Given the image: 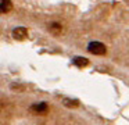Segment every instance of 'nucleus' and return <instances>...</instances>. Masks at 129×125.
Segmentation results:
<instances>
[{
    "mask_svg": "<svg viewBox=\"0 0 129 125\" xmlns=\"http://www.w3.org/2000/svg\"><path fill=\"white\" fill-rule=\"evenodd\" d=\"M87 52L94 54V56H104L107 53V47L104 46V43H101V42L93 40L87 44Z\"/></svg>",
    "mask_w": 129,
    "mask_h": 125,
    "instance_id": "1",
    "label": "nucleus"
},
{
    "mask_svg": "<svg viewBox=\"0 0 129 125\" xmlns=\"http://www.w3.org/2000/svg\"><path fill=\"white\" fill-rule=\"evenodd\" d=\"M29 110L34 114H38V115H45V114L49 113V104L45 102H40V103H36V104L31 106Z\"/></svg>",
    "mask_w": 129,
    "mask_h": 125,
    "instance_id": "2",
    "label": "nucleus"
},
{
    "mask_svg": "<svg viewBox=\"0 0 129 125\" xmlns=\"http://www.w3.org/2000/svg\"><path fill=\"white\" fill-rule=\"evenodd\" d=\"M11 35L15 40H24V39L28 38V29L25 27H17L13 29Z\"/></svg>",
    "mask_w": 129,
    "mask_h": 125,
    "instance_id": "3",
    "label": "nucleus"
},
{
    "mask_svg": "<svg viewBox=\"0 0 129 125\" xmlns=\"http://www.w3.org/2000/svg\"><path fill=\"white\" fill-rule=\"evenodd\" d=\"M13 10L11 0H0V14H7Z\"/></svg>",
    "mask_w": 129,
    "mask_h": 125,
    "instance_id": "4",
    "label": "nucleus"
},
{
    "mask_svg": "<svg viewBox=\"0 0 129 125\" xmlns=\"http://www.w3.org/2000/svg\"><path fill=\"white\" fill-rule=\"evenodd\" d=\"M72 63H74V65L79 67V68H85V67L89 65V60L85 57H75L72 60Z\"/></svg>",
    "mask_w": 129,
    "mask_h": 125,
    "instance_id": "5",
    "label": "nucleus"
},
{
    "mask_svg": "<svg viewBox=\"0 0 129 125\" xmlns=\"http://www.w3.org/2000/svg\"><path fill=\"white\" fill-rule=\"evenodd\" d=\"M49 31H50L51 33H54V35H58V33H61L62 32V27H61V24L60 22H51L50 25H49Z\"/></svg>",
    "mask_w": 129,
    "mask_h": 125,
    "instance_id": "6",
    "label": "nucleus"
},
{
    "mask_svg": "<svg viewBox=\"0 0 129 125\" xmlns=\"http://www.w3.org/2000/svg\"><path fill=\"white\" fill-rule=\"evenodd\" d=\"M62 104H64L65 107H68V108H75V107L79 106V102L75 100V99H64L62 100Z\"/></svg>",
    "mask_w": 129,
    "mask_h": 125,
    "instance_id": "7",
    "label": "nucleus"
}]
</instances>
